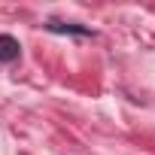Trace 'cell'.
Listing matches in <instances>:
<instances>
[{
	"instance_id": "obj_1",
	"label": "cell",
	"mask_w": 155,
	"mask_h": 155,
	"mask_svg": "<svg viewBox=\"0 0 155 155\" xmlns=\"http://www.w3.org/2000/svg\"><path fill=\"white\" fill-rule=\"evenodd\" d=\"M46 31H52V34H70V37H94V31H91V28H85V25L55 21V18H49V21H46Z\"/></svg>"
},
{
	"instance_id": "obj_2",
	"label": "cell",
	"mask_w": 155,
	"mask_h": 155,
	"mask_svg": "<svg viewBox=\"0 0 155 155\" xmlns=\"http://www.w3.org/2000/svg\"><path fill=\"white\" fill-rule=\"evenodd\" d=\"M18 58H21L18 40L9 37V34H0V64H12V61H18Z\"/></svg>"
}]
</instances>
